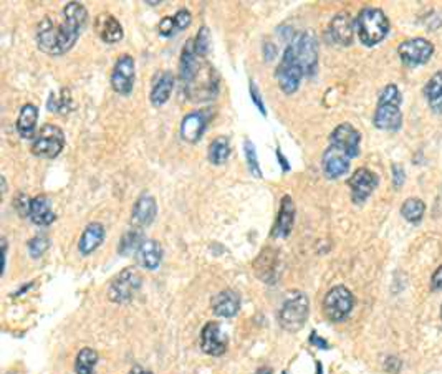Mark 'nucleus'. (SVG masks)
Segmentation results:
<instances>
[{
  "label": "nucleus",
  "instance_id": "38",
  "mask_svg": "<svg viewBox=\"0 0 442 374\" xmlns=\"http://www.w3.org/2000/svg\"><path fill=\"white\" fill-rule=\"evenodd\" d=\"M158 30L163 37H171V35L176 33L177 29H176V22H174V17H164V19L159 22Z\"/></svg>",
  "mask_w": 442,
  "mask_h": 374
},
{
  "label": "nucleus",
  "instance_id": "24",
  "mask_svg": "<svg viewBox=\"0 0 442 374\" xmlns=\"http://www.w3.org/2000/svg\"><path fill=\"white\" fill-rule=\"evenodd\" d=\"M30 220L34 222L35 225L40 227H47L55 222L57 216L52 209V202L47 195H37V197L32 199V204H30Z\"/></svg>",
  "mask_w": 442,
  "mask_h": 374
},
{
  "label": "nucleus",
  "instance_id": "41",
  "mask_svg": "<svg viewBox=\"0 0 442 374\" xmlns=\"http://www.w3.org/2000/svg\"><path fill=\"white\" fill-rule=\"evenodd\" d=\"M392 181H395V187H401L404 182V169L397 164H392Z\"/></svg>",
  "mask_w": 442,
  "mask_h": 374
},
{
  "label": "nucleus",
  "instance_id": "31",
  "mask_svg": "<svg viewBox=\"0 0 442 374\" xmlns=\"http://www.w3.org/2000/svg\"><path fill=\"white\" fill-rule=\"evenodd\" d=\"M230 156V142L227 137L224 136H219L211 142L209 146V161L216 166H221L224 164Z\"/></svg>",
  "mask_w": 442,
  "mask_h": 374
},
{
  "label": "nucleus",
  "instance_id": "34",
  "mask_svg": "<svg viewBox=\"0 0 442 374\" xmlns=\"http://www.w3.org/2000/svg\"><path fill=\"white\" fill-rule=\"evenodd\" d=\"M193 45L196 55L200 57V59H205V57H207L209 47H211V35H209L207 27H202V29L199 30L196 38L193 40Z\"/></svg>",
  "mask_w": 442,
  "mask_h": 374
},
{
  "label": "nucleus",
  "instance_id": "20",
  "mask_svg": "<svg viewBox=\"0 0 442 374\" xmlns=\"http://www.w3.org/2000/svg\"><path fill=\"white\" fill-rule=\"evenodd\" d=\"M295 224V202L290 195H283L282 202H280V211L277 216V222L274 227V235L275 239H285L288 237L292 232Z\"/></svg>",
  "mask_w": 442,
  "mask_h": 374
},
{
  "label": "nucleus",
  "instance_id": "44",
  "mask_svg": "<svg viewBox=\"0 0 442 374\" xmlns=\"http://www.w3.org/2000/svg\"><path fill=\"white\" fill-rule=\"evenodd\" d=\"M275 53H277V48H275L274 43H265V45H263V55H265L267 61L274 60L275 59Z\"/></svg>",
  "mask_w": 442,
  "mask_h": 374
},
{
  "label": "nucleus",
  "instance_id": "32",
  "mask_svg": "<svg viewBox=\"0 0 442 374\" xmlns=\"http://www.w3.org/2000/svg\"><path fill=\"white\" fill-rule=\"evenodd\" d=\"M98 363V353L91 348L80 350L75 361V373L77 374H93Z\"/></svg>",
  "mask_w": 442,
  "mask_h": 374
},
{
  "label": "nucleus",
  "instance_id": "40",
  "mask_svg": "<svg viewBox=\"0 0 442 374\" xmlns=\"http://www.w3.org/2000/svg\"><path fill=\"white\" fill-rule=\"evenodd\" d=\"M250 98H252L253 105H256L257 108H258V111H260V114H263V117H265V114H267V110H265V106H263L262 96H260V93H258L257 84L253 83V82H250Z\"/></svg>",
  "mask_w": 442,
  "mask_h": 374
},
{
  "label": "nucleus",
  "instance_id": "19",
  "mask_svg": "<svg viewBox=\"0 0 442 374\" xmlns=\"http://www.w3.org/2000/svg\"><path fill=\"white\" fill-rule=\"evenodd\" d=\"M211 306L214 313L221 316V318H232V316L237 315L240 310L239 293L235 290H230V288L219 292L217 295L212 298Z\"/></svg>",
  "mask_w": 442,
  "mask_h": 374
},
{
  "label": "nucleus",
  "instance_id": "11",
  "mask_svg": "<svg viewBox=\"0 0 442 374\" xmlns=\"http://www.w3.org/2000/svg\"><path fill=\"white\" fill-rule=\"evenodd\" d=\"M135 87V59L128 53L116 60L113 73H111V88L118 95L128 96Z\"/></svg>",
  "mask_w": 442,
  "mask_h": 374
},
{
  "label": "nucleus",
  "instance_id": "27",
  "mask_svg": "<svg viewBox=\"0 0 442 374\" xmlns=\"http://www.w3.org/2000/svg\"><path fill=\"white\" fill-rule=\"evenodd\" d=\"M174 90V78L169 71H164V73L159 75V78L156 80L153 84V90L149 93V100L153 106H163L164 103H168L169 96Z\"/></svg>",
  "mask_w": 442,
  "mask_h": 374
},
{
  "label": "nucleus",
  "instance_id": "47",
  "mask_svg": "<svg viewBox=\"0 0 442 374\" xmlns=\"http://www.w3.org/2000/svg\"><path fill=\"white\" fill-rule=\"evenodd\" d=\"M128 374H153L151 371H146V369H142L141 366H135L131 369V371H129Z\"/></svg>",
  "mask_w": 442,
  "mask_h": 374
},
{
  "label": "nucleus",
  "instance_id": "9",
  "mask_svg": "<svg viewBox=\"0 0 442 374\" xmlns=\"http://www.w3.org/2000/svg\"><path fill=\"white\" fill-rule=\"evenodd\" d=\"M290 45L293 48L295 57H297L305 77L315 75L316 66H318V43H316L314 32H302L295 35Z\"/></svg>",
  "mask_w": 442,
  "mask_h": 374
},
{
  "label": "nucleus",
  "instance_id": "26",
  "mask_svg": "<svg viewBox=\"0 0 442 374\" xmlns=\"http://www.w3.org/2000/svg\"><path fill=\"white\" fill-rule=\"evenodd\" d=\"M38 121V108L32 103H27L20 108L19 118H17V131L24 140H34L35 131H37Z\"/></svg>",
  "mask_w": 442,
  "mask_h": 374
},
{
  "label": "nucleus",
  "instance_id": "13",
  "mask_svg": "<svg viewBox=\"0 0 442 374\" xmlns=\"http://www.w3.org/2000/svg\"><path fill=\"white\" fill-rule=\"evenodd\" d=\"M360 142L361 135L356 128H353L350 123H341L340 126L334 128V131L330 135V146L340 149L348 158H356L360 154Z\"/></svg>",
  "mask_w": 442,
  "mask_h": 374
},
{
  "label": "nucleus",
  "instance_id": "25",
  "mask_svg": "<svg viewBox=\"0 0 442 374\" xmlns=\"http://www.w3.org/2000/svg\"><path fill=\"white\" fill-rule=\"evenodd\" d=\"M136 260L142 269L146 270H156L163 262V247L156 240L146 239L136 252Z\"/></svg>",
  "mask_w": 442,
  "mask_h": 374
},
{
  "label": "nucleus",
  "instance_id": "43",
  "mask_svg": "<svg viewBox=\"0 0 442 374\" xmlns=\"http://www.w3.org/2000/svg\"><path fill=\"white\" fill-rule=\"evenodd\" d=\"M386 369L390 373H397L399 371V368H401V361L397 358H395V356H391V358H388L386 359Z\"/></svg>",
  "mask_w": 442,
  "mask_h": 374
},
{
  "label": "nucleus",
  "instance_id": "36",
  "mask_svg": "<svg viewBox=\"0 0 442 374\" xmlns=\"http://www.w3.org/2000/svg\"><path fill=\"white\" fill-rule=\"evenodd\" d=\"M47 248H48V239L43 237V235H37V237H34L29 242V252L34 258L42 257Z\"/></svg>",
  "mask_w": 442,
  "mask_h": 374
},
{
  "label": "nucleus",
  "instance_id": "17",
  "mask_svg": "<svg viewBox=\"0 0 442 374\" xmlns=\"http://www.w3.org/2000/svg\"><path fill=\"white\" fill-rule=\"evenodd\" d=\"M355 22H353L351 15L348 12L337 13L332 22H330V35H332L333 42H337L338 45H351L353 37H355Z\"/></svg>",
  "mask_w": 442,
  "mask_h": 374
},
{
  "label": "nucleus",
  "instance_id": "3",
  "mask_svg": "<svg viewBox=\"0 0 442 374\" xmlns=\"http://www.w3.org/2000/svg\"><path fill=\"white\" fill-rule=\"evenodd\" d=\"M374 126L385 131H396L403 124V113H401V93L396 84H388L381 91L378 100L376 111L373 118Z\"/></svg>",
  "mask_w": 442,
  "mask_h": 374
},
{
  "label": "nucleus",
  "instance_id": "45",
  "mask_svg": "<svg viewBox=\"0 0 442 374\" xmlns=\"http://www.w3.org/2000/svg\"><path fill=\"white\" fill-rule=\"evenodd\" d=\"M277 158H279V161H280V166H282V169H283V172H288V171H290L288 161H287V158H285V156H283V153H282V149H280V148H277Z\"/></svg>",
  "mask_w": 442,
  "mask_h": 374
},
{
  "label": "nucleus",
  "instance_id": "37",
  "mask_svg": "<svg viewBox=\"0 0 442 374\" xmlns=\"http://www.w3.org/2000/svg\"><path fill=\"white\" fill-rule=\"evenodd\" d=\"M174 22H176L177 32H181V30H186L187 27L191 25L193 15H191V12L187 10V8H181V10H177L176 15H174Z\"/></svg>",
  "mask_w": 442,
  "mask_h": 374
},
{
  "label": "nucleus",
  "instance_id": "39",
  "mask_svg": "<svg viewBox=\"0 0 442 374\" xmlns=\"http://www.w3.org/2000/svg\"><path fill=\"white\" fill-rule=\"evenodd\" d=\"M30 204H32V199L27 197L25 194H19V197L15 199V204H13V206H15V209L19 211L20 216L29 217L30 216Z\"/></svg>",
  "mask_w": 442,
  "mask_h": 374
},
{
  "label": "nucleus",
  "instance_id": "4",
  "mask_svg": "<svg viewBox=\"0 0 442 374\" xmlns=\"http://www.w3.org/2000/svg\"><path fill=\"white\" fill-rule=\"evenodd\" d=\"M360 42L366 47H374L386 38L390 32V20L379 8H363L355 20Z\"/></svg>",
  "mask_w": 442,
  "mask_h": 374
},
{
  "label": "nucleus",
  "instance_id": "10",
  "mask_svg": "<svg viewBox=\"0 0 442 374\" xmlns=\"http://www.w3.org/2000/svg\"><path fill=\"white\" fill-rule=\"evenodd\" d=\"M353 305H355L353 293L348 290L346 287H343V285H338V287H333L332 290L325 295V316H327L330 322H343V320H346L348 315L351 313Z\"/></svg>",
  "mask_w": 442,
  "mask_h": 374
},
{
  "label": "nucleus",
  "instance_id": "12",
  "mask_svg": "<svg viewBox=\"0 0 442 374\" xmlns=\"http://www.w3.org/2000/svg\"><path fill=\"white\" fill-rule=\"evenodd\" d=\"M399 59L403 60L404 65L408 66H418L426 63L434 53V45L424 38H413L406 40L397 47Z\"/></svg>",
  "mask_w": 442,
  "mask_h": 374
},
{
  "label": "nucleus",
  "instance_id": "6",
  "mask_svg": "<svg viewBox=\"0 0 442 374\" xmlns=\"http://www.w3.org/2000/svg\"><path fill=\"white\" fill-rule=\"evenodd\" d=\"M64 148H65V133L61 131L58 126H55V124L47 123L40 128L37 136L34 137L30 151H32L34 156H38V158L53 159V158H57L61 151H64Z\"/></svg>",
  "mask_w": 442,
  "mask_h": 374
},
{
  "label": "nucleus",
  "instance_id": "18",
  "mask_svg": "<svg viewBox=\"0 0 442 374\" xmlns=\"http://www.w3.org/2000/svg\"><path fill=\"white\" fill-rule=\"evenodd\" d=\"M95 29L103 42L110 43V45L111 43H118L123 40V35H124L123 27L121 24H119V20L116 19L115 15H111V13H106V12L100 13V15L96 17Z\"/></svg>",
  "mask_w": 442,
  "mask_h": 374
},
{
  "label": "nucleus",
  "instance_id": "8",
  "mask_svg": "<svg viewBox=\"0 0 442 374\" xmlns=\"http://www.w3.org/2000/svg\"><path fill=\"white\" fill-rule=\"evenodd\" d=\"M141 283L142 278L140 271L136 269H131V267H129V269H124L111 280L108 288V298L113 304H128V301H131L133 298L136 297V293L140 292Z\"/></svg>",
  "mask_w": 442,
  "mask_h": 374
},
{
  "label": "nucleus",
  "instance_id": "21",
  "mask_svg": "<svg viewBox=\"0 0 442 374\" xmlns=\"http://www.w3.org/2000/svg\"><path fill=\"white\" fill-rule=\"evenodd\" d=\"M205 126H207V118L202 111H193L186 114L181 123V136L187 142H198L202 137Z\"/></svg>",
  "mask_w": 442,
  "mask_h": 374
},
{
  "label": "nucleus",
  "instance_id": "35",
  "mask_svg": "<svg viewBox=\"0 0 442 374\" xmlns=\"http://www.w3.org/2000/svg\"><path fill=\"white\" fill-rule=\"evenodd\" d=\"M244 151H245V159H247L249 169L252 172V176H256L257 179L262 177V171L260 166H258V159H257V151H256V144H253L250 140H245L244 142Z\"/></svg>",
  "mask_w": 442,
  "mask_h": 374
},
{
  "label": "nucleus",
  "instance_id": "23",
  "mask_svg": "<svg viewBox=\"0 0 442 374\" xmlns=\"http://www.w3.org/2000/svg\"><path fill=\"white\" fill-rule=\"evenodd\" d=\"M103 240H105V227L100 222H91L84 227L82 237H80L78 250L83 257L90 255L101 246Z\"/></svg>",
  "mask_w": 442,
  "mask_h": 374
},
{
  "label": "nucleus",
  "instance_id": "42",
  "mask_svg": "<svg viewBox=\"0 0 442 374\" xmlns=\"http://www.w3.org/2000/svg\"><path fill=\"white\" fill-rule=\"evenodd\" d=\"M431 287L432 290H442V267H439V269L434 271V275H432Z\"/></svg>",
  "mask_w": 442,
  "mask_h": 374
},
{
  "label": "nucleus",
  "instance_id": "14",
  "mask_svg": "<svg viewBox=\"0 0 442 374\" xmlns=\"http://www.w3.org/2000/svg\"><path fill=\"white\" fill-rule=\"evenodd\" d=\"M348 186L351 189L353 202L363 204L373 194V190L376 189L378 176L369 171V169L361 167L348 179Z\"/></svg>",
  "mask_w": 442,
  "mask_h": 374
},
{
  "label": "nucleus",
  "instance_id": "46",
  "mask_svg": "<svg viewBox=\"0 0 442 374\" xmlns=\"http://www.w3.org/2000/svg\"><path fill=\"white\" fill-rule=\"evenodd\" d=\"M310 341L314 343L315 346H320V348H323V350H327V348H328V343L325 341V340H321V338H316V333H311Z\"/></svg>",
  "mask_w": 442,
  "mask_h": 374
},
{
  "label": "nucleus",
  "instance_id": "2",
  "mask_svg": "<svg viewBox=\"0 0 442 374\" xmlns=\"http://www.w3.org/2000/svg\"><path fill=\"white\" fill-rule=\"evenodd\" d=\"M181 80L186 93L193 101L214 100L219 91V75L205 59L196 55L193 40L187 42L181 55Z\"/></svg>",
  "mask_w": 442,
  "mask_h": 374
},
{
  "label": "nucleus",
  "instance_id": "1",
  "mask_svg": "<svg viewBox=\"0 0 442 374\" xmlns=\"http://www.w3.org/2000/svg\"><path fill=\"white\" fill-rule=\"evenodd\" d=\"M88 20L87 8L80 2H68L64 8V19L57 22L45 17L38 24L37 43L47 55H64L73 48Z\"/></svg>",
  "mask_w": 442,
  "mask_h": 374
},
{
  "label": "nucleus",
  "instance_id": "29",
  "mask_svg": "<svg viewBox=\"0 0 442 374\" xmlns=\"http://www.w3.org/2000/svg\"><path fill=\"white\" fill-rule=\"evenodd\" d=\"M424 95L429 100L431 108L436 113H442V71L436 73L426 87H424Z\"/></svg>",
  "mask_w": 442,
  "mask_h": 374
},
{
  "label": "nucleus",
  "instance_id": "30",
  "mask_svg": "<svg viewBox=\"0 0 442 374\" xmlns=\"http://www.w3.org/2000/svg\"><path fill=\"white\" fill-rule=\"evenodd\" d=\"M145 235H142V230L140 227H135V229H129L126 234L123 235L121 242H119L118 252L121 255H131V253H136L140 250V247L145 242Z\"/></svg>",
  "mask_w": 442,
  "mask_h": 374
},
{
  "label": "nucleus",
  "instance_id": "22",
  "mask_svg": "<svg viewBox=\"0 0 442 374\" xmlns=\"http://www.w3.org/2000/svg\"><path fill=\"white\" fill-rule=\"evenodd\" d=\"M156 214H158L156 199L151 194H142L135 202V207H133L131 220L136 227H145L154 220Z\"/></svg>",
  "mask_w": 442,
  "mask_h": 374
},
{
  "label": "nucleus",
  "instance_id": "7",
  "mask_svg": "<svg viewBox=\"0 0 442 374\" xmlns=\"http://www.w3.org/2000/svg\"><path fill=\"white\" fill-rule=\"evenodd\" d=\"M303 77H305V73H303L297 57H295L292 45H288L285 48L282 60H280V63L275 70V78L277 82H279L280 90H282L285 95H293V93L298 90V87H300Z\"/></svg>",
  "mask_w": 442,
  "mask_h": 374
},
{
  "label": "nucleus",
  "instance_id": "16",
  "mask_svg": "<svg viewBox=\"0 0 442 374\" xmlns=\"http://www.w3.org/2000/svg\"><path fill=\"white\" fill-rule=\"evenodd\" d=\"M321 167L328 179H338V177L345 176L350 169V158L343 151L330 146L321 158Z\"/></svg>",
  "mask_w": 442,
  "mask_h": 374
},
{
  "label": "nucleus",
  "instance_id": "5",
  "mask_svg": "<svg viewBox=\"0 0 442 374\" xmlns=\"http://www.w3.org/2000/svg\"><path fill=\"white\" fill-rule=\"evenodd\" d=\"M308 315H310V301L305 293L295 290L287 297L279 311V323L285 331L297 333L307 323Z\"/></svg>",
  "mask_w": 442,
  "mask_h": 374
},
{
  "label": "nucleus",
  "instance_id": "48",
  "mask_svg": "<svg viewBox=\"0 0 442 374\" xmlns=\"http://www.w3.org/2000/svg\"><path fill=\"white\" fill-rule=\"evenodd\" d=\"M257 374H272V369L270 368H260L257 371Z\"/></svg>",
  "mask_w": 442,
  "mask_h": 374
},
{
  "label": "nucleus",
  "instance_id": "33",
  "mask_svg": "<svg viewBox=\"0 0 442 374\" xmlns=\"http://www.w3.org/2000/svg\"><path fill=\"white\" fill-rule=\"evenodd\" d=\"M424 211H426V206H424V202L421 199L409 197L404 200L403 207H401V216H403L408 222L416 224V222L422 219Z\"/></svg>",
  "mask_w": 442,
  "mask_h": 374
},
{
  "label": "nucleus",
  "instance_id": "49",
  "mask_svg": "<svg viewBox=\"0 0 442 374\" xmlns=\"http://www.w3.org/2000/svg\"><path fill=\"white\" fill-rule=\"evenodd\" d=\"M441 318H442V308H441Z\"/></svg>",
  "mask_w": 442,
  "mask_h": 374
},
{
  "label": "nucleus",
  "instance_id": "15",
  "mask_svg": "<svg viewBox=\"0 0 442 374\" xmlns=\"http://www.w3.org/2000/svg\"><path fill=\"white\" fill-rule=\"evenodd\" d=\"M227 335L217 322H209L200 331V348L209 356H221L227 351Z\"/></svg>",
  "mask_w": 442,
  "mask_h": 374
},
{
  "label": "nucleus",
  "instance_id": "28",
  "mask_svg": "<svg viewBox=\"0 0 442 374\" xmlns=\"http://www.w3.org/2000/svg\"><path fill=\"white\" fill-rule=\"evenodd\" d=\"M277 252L265 248L256 260V271L263 282H272L277 275Z\"/></svg>",
  "mask_w": 442,
  "mask_h": 374
}]
</instances>
